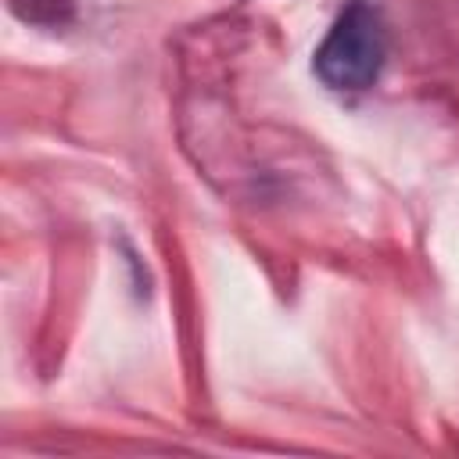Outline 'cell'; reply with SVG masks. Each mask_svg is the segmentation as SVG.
<instances>
[{
    "label": "cell",
    "mask_w": 459,
    "mask_h": 459,
    "mask_svg": "<svg viewBox=\"0 0 459 459\" xmlns=\"http://www.w3.org/2000/svg\"><path fill=\"white\" fill-rule=\"evenodd\" d=\"M14 14L32 22V25H65L75 14L72 0H11Z\"/></svg>",
    "instance_id": "obj_2"
},
{
    "label": "cell",
    "mask_w": 459,
    "mask_h": 459,
    "mask_svg": "<svg viewBox=\"0 0 459 459\" xmlns=\"http://www.w3.org/2000/svg\"><path fill=\"white\" fill-rule=\"evenodd\" d=\"M384 22L369 0H348L330 32L316 47L312 68L330 90H369L384 68Z\"/></svg>",
    "instance_id": "obj_1"
}]
</instances>
